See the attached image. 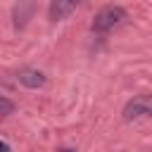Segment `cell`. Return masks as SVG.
Returning <instances> with one entry per match:
<instances>
[{
    "instance_id": "cell-6",
    "label": "cell",
    "mask_w": 152,
    "mask_h": 152,
    "mask_svg": "<svg viewBox=\"0 0 152 152\" xmlns=\"http://www.w3.org/2000/svg\"><path fill=\"white\" fill-rule=\"evenodd\" d=\"M0 152H12V150H10V145H7V142H2V140H0Z\"/></svg>"
},
{
    "instance_id": "cell-1",
    "label": "cell",
    "mask_w": 152,
    "mask_h": 152,
    "mask_svg": "<svg viewBox=\"0 0 152 152\" xmlns=\"http://www.w3.org/2000/svg\"><path fill=\"white\" fill-rule=\"evenodd\" d=\"M124 19H126V10H124V7H119V5H107V7H102V10L95 14V19H93V31H95V33H107V31L116 28L119 24H124Z\"/></svg>"
},
{
    "instance_id": "cell-7",
    "label": "cell",
    "mask_w": 152,
    "mask_h": 152,
    "mask_svg": "<svg viewBox=\"0 0 152 152\" xmlns=\"http://www.w3.org/2000/svg\"><path fill=\"white\" fill-rule=\"evenodd\" d=\"M62 152H76V150H71V147H64V150H62Z\"/></svg>"
},
{
    "instance_id": "cell-5",
    "label": "cell",
    "mask_w": 152,
    "mask_h": 152,
    "mask_svg": "<svg viewBox=\"0 0 152 152\" xmlns=\"http://www.w3.org/2000/svg\"><path fill=\"white\" fill-rule=\"evenodd\" d=\"M12 112H14V102L0 95V116H10Z\"/></svg>"
},
{
    "instance_id": "cell-2",
    "label": "cell",
    "mask_w": 152,
    "mask_h": 152,
    "mask_svg": "<svg viewBox=\"0 0 152 152\" xmlns=\"http://www.w3.org/2000/svg\"><path fill=\"white\" fill-rule=\"evenodd\" d=\"M140 116H152V95H138L126 102L124 107V121H133Z\"/></svg>"
},
{
    "instance_id": "cell-3",
    "label": "cell",
    "mask_w": 152,
    "mask_h": 152,
    "mask_svg": "<svg viewBox=\"0 0 152 152\" xmlns=\"http://www.w3.org/2000/svg\"><path fill=\"white\" fill-rule=\"evenodd\" d=\"M83 0H50V7H48V17L50 21H62L66 19Z\"/></svg>"
},
{
    "instance_id": "cell-4",
    "label": "cell",
    "mask_w": 152,
    "mask_h": 152,
    "mask_svg": "<svg viewBox=\"0 0 152 152\" xmlns=\"http://www.w3.org/2000/svg\"><path fill=\"white\" fill-rule=\"evenodd\" d=\"M17 81H19L24 88L36 90V88H43V86H45V74L38 71V69H21V71L17 74Z\"/></svg>"
}]
</instances>
